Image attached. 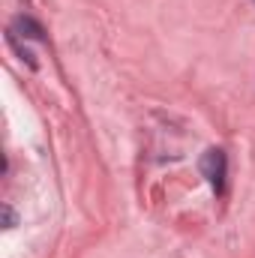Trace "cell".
Listing matches in <instances>:
<instances>
[{"mask_svg":"<svg viewBox=\"0 0 255 258\" xmlns=\"http://www.w3.org/2000/svg\"><path fill=\"white\" fill-rule=\"evenodd\" d=\"M201 174L207 177V183L216 189V195L225 192V177H228V156L219 147H210L201 156Z\"/></svg>","mask_w":255,"mask_h":258,"instance_id":"6da1fadb","label":"cell"},{"mask_svg":"<svg viewBox=\"0 0 255 258\" xmlns=\"http://www.w3.org/2000/svg\"><path fill=\"white\" fill-rule=\"evenodd\" d=\"M15 30H18L21 36H27V39H45V27H42L36 18H30V15H21V18L15 21Z\"/></svg>","mask_w":255,"mask_h":258,"instance_id":"7a4b0ae2","label":"cell"},{"mask_svg":"<svg viewBox=\"0 0 255 258\" xmlns=\"http://www.w3.org/2000/svg\"><path fill=\"white\" fill-rule=\"evenodd\" d=\"M3 219H6V228H12V225H15V210H12L9 204L3 207Z\"/></svg>","mask_w":255,"mask_h":258,"instance_id":"3957f363","label":"cell"}]
</instances>
